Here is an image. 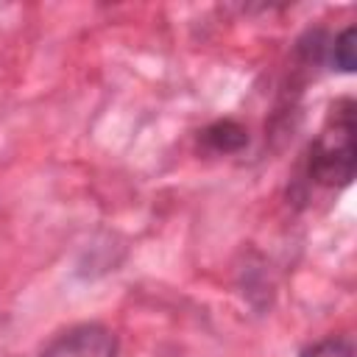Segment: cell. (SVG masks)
<instances>
[{
    "label": "cell",
    "instance_id": "obj_1",
    "mask_svg": "<svg viewBox=\"0 0 357 357\" xmlns=\"http://www.w3.org/2000/svg\"><path fill=\"white\" fill-rule=\"evenodd\" d=\"M354 103L337 100L310 148V176L324 187H346L354 178Z\"/></svg>",
    "mask_w": 357,
    "mask_h": 357
},
{
    "label": "cell",
    "instance_id": "obj_2",
    "mask_svg": "<svg viewBox=\"0 0 357 357\" xmlns=\"http://www.w3.org/2000/svg\"><path fill=\"white\" fill-rule=\"evenodd\" d=\"M39 357H117V337L100 324H81L61 332Z\"/></svg>",
    "mask_w": 357,
    "mask_h": 357
},
{
    "label": "cell",
    "instance_id": "obj_3",
    "mask_svg": "<svg viewBox=\"0 0 357 357\" xmlns=\"http://www.w3.org/2000/svg\"><path fill=\"white\" fill-rule=\"evenodd\" d=\"M201 142L215 151V153H231V151H240L245 142H248V134L243 126H237L234 120H218L212 123L209 128H204L201 134Z\"/></svg>",
    "mask_w": 357,
    "mask_h": 357
},
{
    "label": "cell",
    "instance_id": "obj_4",
    "mask_svg": "<svg viewBox=\"0 0 357 357\" xmlns=\"http://www.w3.org/2000/svg\"><path fill=\"white\" fill-rule=\"evenodd\" d=\"M354 36H357V31H354V25H349L332 42V64L340 73H351L354 70Z\"/></svg>",
    "mask_w": 357,
    "mask_h": 357
},
{
    "label": "cell",
    "instance_id": "obj_5",
    "mask_svg": "<svg viewBox=\"0 0 357 357\" xmlns=\"http://www.w3.org/2000/svg\"><path fill=\"white\" fill-rule=\"evenodd\" d=\"M301 357H354L349 337H324L301 351Z\"/></svg>",
    "mask_w": 357,
    "mask_h": 357
}]
</instances>
